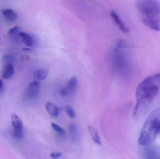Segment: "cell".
Returning <instances> with one entry per match:
<instances>
[{
    "instance_id": "cell-10",
    "label": "cell",
    "mask_w": 160,
    "mask_h": 159,
    "mask_svg": "<svg viewBox=\"0 0 160 159\" xmlns=\"http://www.w3.org/2000/svg\"><path fill=\"white\" fill-rule=\"evenodd\" d=\"M45 108L47 112L51 115L54 117L58 116L60 112V109L56 105L48 102L45 105Z\"/></svg>"
},
{
    "instance_id": "cell-15",
    "label": "cell",
    "mask_w": 160,
    "mask_h": 159,
    "mask_svg": "<svg viewBox=\"0 0 160 159\" xmlns=\"http://www.w3.org/2000/svg\"><path fill=\"white\" fill-rule=\"evenodd\" d=\"M65 111L67 115L70 118L73 119L76 117V114L74 108L70 105H66L65 107Z\"/></svg>"
},
{
    "instance_id": "cell-21",
    "label": "cell",
    "mask_w": 160,
    "mask_h": 159,
    "mask_svg": "<svg viewBox=\"0 0 160 159\" xmlns=\"http://www.w3.org/2000/svg\"><path fill=\"white\" fill-rule=\"evenodd\" d=\"M62 156V153L60 152H56V153H52L50 155V157L52 159H57Z\"/></svg>"
},
{
    "instance_id": "cell-18",
    "label": "cell",
    "mask_w": 160,
    "mask_h": 159,
    "mask_svg": "<svg viewBox=\"0 0 160 159\" xmlns=\"http://www.w3.org/2000/svg\"><path fill=\"white\" fill-rule=\"evenodd\" d=\"M59 94L61 97H65L68 95V92L67 89L66 87L63 88L62 87L60 88L59 90Z\"/></svg>"
},
{
    "instance_id": "cell-2",
    "label": "cell",
    "mask_w": 160,
    "mask_h": 159,
    "mask_svg": "<svg viewBox=\"0 0 160 159\" xmlns=\"http://www.w3.org/2000/svg\"><path fill=\"white\" fill-rule=\"evenodd\" d=\"M136 5L142 22L151 30L160 31L159 0H137Z\"/></svg>"
},
{
    "instance_id": "cell-8",
    "label": "cell",
    "mask_w": 160,
    "mask_h": 159,
    "mask_svg": "<svg viewBox=\"0 0 160 159\" xmlns=\"http://www.w3.org/2000/svg\"><path fill=\"white\" fill-rule=\"evenodd\" d=\"M111 15L114 21H115L117 25L118 26V28L122 32L124 33H128V32H129V30L128 28L125 25L124 22L121 20V19L115 11H113V10L111 11Z\"/></svg>"
},
{
    "instance_id": "cell-13",
    "label": "cell",
    "mask_w": 160,
    "mask_h": 159,
    "mask_svg": "<svg viewBox=\"0 0 160 159\" xmlns=\"http://www.w3.org/2000/svg\"><path fill=\"white\" fill-rule=\"evenodd\" d=\"M48 75L49 71L47 69H39L33 73L34 77L38 80H44L47 78Z\"/></svg>"
},
{
    "instance_id": "cell-16",
    "label": "cell",
    "mask_w": 160,
    "mask_h": 159,
    "mask_svg": "<svg viewBox=\"0 0 160 159\" xmlns=\"http://www.w3.org/2000/svg\"><path fill=\"white\" fill-rule=\"evenodd\" d=\"M51 127L52 129L55 131V132L57 133H59L60 134H64L65 132L64 130L62 128L60 127L59 125H57L55 123H51Z\"/></svg>"
},
{
    "instance_id": "cell-3",
    "label": "cell",
    "mask_w": 160,
    "mask_h": 159,
    "mask_svg": "<svg viewBox=\"0 0 160 159\" xmlns=\"http://www.w3.org/2000/svg\"><path fill=\"white\" fill-rule=\"evenodd\" d=\"M160 133V107L153 110L147 118L140 132L138 143L142 146L153 143Z\"/></svg>"
},
{
    "instance_id": "cell-22",
    "label": "cell",
    "mask_w": 160,
    "mask_h": 159,
    "mask_svg": "<svg viewBox=\"0 0 160 159\" xmlns=\"http://www.w3.org/2000/svg\"><path fill=\"white\" fill-rule=\"evenodd\" d=\"M3 86V83L2 79H0V89L2 88Z\"/></svg>"
},
{
    "instance_id": "cell-4",
    "label": "cell",
    "mask_w": 160,
    "mask_h": 159,
    "mask_svg": "<svg viewBox=\"0 0 160 159\" xmlns=\"http://www.w3.org/2000/svg\"><path fill=\"white\" fill-rule=\"evenodd\" d=\"M13 135L15 139L20 140L23 137V123L18 116L13 114L11 116Z\"/></svg>"
},
{
    "instance_id": "cell-5",
    "label": "cell",
    "mask_w": 160,
    "mask_h": 159,
    "mask_svg": "<svg viewBox=\"0 0 160 159\" xmlns=\"http://www.w3.org/2000/svg\"><path fill=\"white\" fill-rule=\"evenodd\" d=\"M143 147L142 154L144 158L160 159V146L152 143Z\"/></svg>"
},
{
    "instance_id": "cell-17",
    "label": "cell",
    "mask_w": 160,
    "mask_h": 159,
    "mask_svg": "<svg viewBox=\"0 0 160 159\" xmlns=\"http://www.w3.org/2000/svg\"><path fill=\"white\" fill-rule=\"evenodd\" d=\"M15 56L12 55H5L3 57V60L7 63H11L15 61ZM6 63V64H7Z\"/></svg>"
},
{
    "instance_id": "cell-19",
    "label": "cell",
    "mask_w": 160,
    "mask_h": 159,
    "mask_svg": "<svg viewBox=\"0 0 160 159\" xmlns=\"http://www.w3.org/2000/svg\"><path fill=\"white\" fill-rule=\"evenodd\" d=\"M20 30V28L18 26H15L13 28H11L8 31V34L10 35H13L17 33Z\"/></svg>"
},
{
    "instance_id": "cell-14",
    "label": "cell",
    "mask_w": 160,
    "mask_h": 159,
    "mask_svg": "<svg viewBox=\"0 0 160 159\" xmlns=\"http://www.w3.org/2000/svg\"><path fill=\"white\" fill-rule=\"evenodd\" d=\"M88 130L93 141L97 144L100 145L101 144V142L98 130L95 128L91 126H88Z\"/></svg>"
},
{
    "instance_id": "cell-12",
    "label": "cell",
    "mask_w": 160,
    "mask_h": 159,
    "mask_svg": "<svg viewBox=\"0 0 160 159\" xmlns=\"http://www.w3.org/2000/svg\"><path fill=\"white\" fill-rule=\"evenodd\" d=\"M1 12L3 15L4 16L5 18L9 21H15L17 20V18H18L17 14L10 8L2 9Z\"/></svg>"
},
{
    "instance_id": "cell-11",
    "label": "cell",
    "mask_w": 160,
    "mask_h": 159,
    "mask_svg": "<svg viewBox=\"0 0 160 159\" xmlns=\"http://www.w3.org/2000/svg\"><path fill=\"white\" fill-rule=\"evenodd\" d=\"M78 87V79L75 76L72 77L68 81L66 88L68 92V95H72L76 92Z\"/></svg>"
},
{
    "instance_id": "cell-9",
    "label": "cell",
    "mask_w": 160,
    "mask_h": 159,
    "mask_svg": "<svg viewBox=\"0 0 160 159\" xmlns=\"http://www.w3.org/2000/svg\"><path fill=\"white\" fill-rule=\"evenodd\" d=\"M14 74V66L11 63H7L2 68L1 75L4 79H9L13 76Z\"/></svg>"
},
{
    "instance_id": "cell-7",
    "label": "cell",
    "mask_w": 160,
    "mask_h": 159,
    "mask_svg": "<svg viewBox=\"0 0 160 159\" xmlns=\"http://www.w3.org/2000/svg\"><path fill=\"white\" fill-rule=\"evenodd\" d=\"M40 88V83L38 81H33L30 83L27 89L28 96L32 99L36 98L39 93Z\"/></svg>"
},
{
    "instance_id": "cell-6",
    "label": "cell",
    "mask_w": 160,
    "mask_h": 159,
    "mask_svg": "<svg viewBox=\"0 0 160 159\" xmlns=\"http://www.w3.org/2000/svg\"><path fill=\"white\" fill-rule=\"evenodd\" d=\"M18 36L21 41L27 46H33L35 44L36 40L34 36L24 32L18 33Z\"/></svg>"
},
{
    "instance_id": "cell-20",
    "label": "cell",
    "mask_w": 160,
    "mask_h": 159,
    "mask_svg": "<svg viewBox=\"0 0 160 159\" xmlns=\"http://www.w3.org/2000/svg\"><path fill=\"white\" fill-rule=\"evenodd\" d=\"M69 128L71 133H72V134H75V133H76V132H77V128L75 124H70V125H69Z\"/></svg>"
},
{
    "instance_id": "cell-1",
    "label": "cell",
    "mask_w": 160,
    "mask_h": 159,
    "mask_svg": "<svg viewBox=\"0 0 160 159\" xmlns=\"http://www.w3.org/2000/svg\"><path fill=\"white\" fill-rule=\"evenodd\" d=\"M160 89V72L145 78L138 85L135 93L136 104L133 115L142 116L147 111Z\"/></svg>"
}]
</instances>
